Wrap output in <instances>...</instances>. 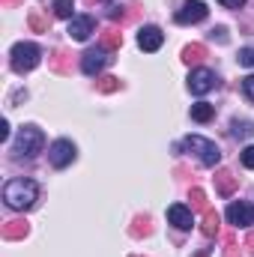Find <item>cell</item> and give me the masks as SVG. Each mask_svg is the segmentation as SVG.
Segmentation results:
<instances>
[{"mask_svg":"<svg viewBox=\"0 0 254 257\" xmlns=\"http://www.w3.org/2000/svg\"><path fill=\"white\" fill-rule=\"evenodd\" d=\"M218 3H221V6H227V9H239L245 0H218Z\"/></svg>","mask_w":254,"mask_h":257,"instance_id":"ffe728a7","label":"cell"},{"mask_svg":"<svg viewBox=\"0 0 254 257\" xmlns=\"http://www.w3.org/2000/svg\"><path fill=\"white\" fill-rule=\"evenodd\" d=\"M162 42H165V33L159 30V27H141L138 30V48L141 51H159L162 48Z\"/></svg>","mask_w":254,"mask_h":257,"instance_id":"7c38bea8","label":"cell"},{"mask_svg":"<svg viewBox=\"0 0 254 257\" xmlns=\"http://www.w3.org/2000/svg\"><path fill=\"white\" fill-rule=\"evenodd\" d=\"M36 197H39V186L33 180L18 177V180H9L3 186V200L9 209H30L36 203Z\"/></svg>","mask_w":254,"mask_h":257,"instance_id":"6da1fadb","label":"cell"},{"mask_svg":"<svg viewBox=\"0 0 254 257\" xmlns=\"http://www.w3.org/2000/svg\"><path fill=\"white\" fill-rule=\"evenodd\" d=\"M233 135L236 138H248L251 135V123L248 120H233Z\"/></svg>","mask_w":254,"mask_h":257,"instance_id":"9a60e30c","label":"cell"},{"mask_svg":"<svg viewBox=\"0 0 254 257\" xmlns=\"http://www.w3.org/2000/svg\"><path fill=\"white\" fill-rule=\"evenodd\" d=\"M227 221L233 227H248V224H254V206L245 203V200H233L227 206Z\"/></svg>","mask_w":254,"mask_h":257,"instance_id":"52a82bcc","label":"cell"},{"mask_svg":"<svg viewBox=\"0 0 254 257\" xmlns=\"http://www.w3.org/2000/svg\"><path fill=\"white\" fill-rule=\"evenodd\" d=\"M215 117V108L209 105V102H197V105H191V120L194 123H209Z\"/></svg>","mask_w":254,"mask_h":257,"instance_id":"4fadbf2b","label":"cell"},{"mask_svg":"<svg viewBox=\"0 0 254 257\" xmlns=\"http://www.w3.org/2000/svg\"><path fill=\"white\" fill-rule=\"evenodd\" d=\"M93 33H96V21H93L90 15H75V18L69 21V36H72L75 42H87Z\"/></svg>","mask_w":254,"mask_h":257,"instance_id":"ba28073f","label":"cell"},{"mask_svg":"<svg viewBox=\"0 0 254 257\" xmlns=\"http://www.w3.org/2000/svg\"><path fill=\"white\" fill-rule=\"evenodd\" d=\"M6 138H9V123L3 120V123H0V141H6Z\"/></svg>","mask_w":254,"mask_h":257,"instance_id":"44dd1931","label":"cell"},{"mask_svg":"<svg viewBox=\"0 0 254 257\" xmlns=\"http://www.w3.org/2000/svg\"><path fill=\"white\" fill-rule=\"evenodd\" d=\"M75 156H78V150H75V144L66 141V138L54 141V144L48 147V162H51L54 168H66V165H72Z\"/></svg>","mask_w":254,"mask_h":257,"instance_id":"5b68a950","label":"cell"},{"mask_svg":"<svg viewBox=\"0 0 254 257\" xmlns=\"http://www.w3.org/2000/svg\"><path fill=\"white\" fill-rule=\"evenodd\" d=\"M242 93L248 96L254 102V75H248V78H242Z\"/></svg>","mask_w":254,"mask_h":257,"instance_id":"d6986e66","label":"cell"},{"mask_svg":"<svg viewBox=\"0 0 254 257\" xmlns=\"http://www.w3.org/2000/svg\"><path fill=\"white\" fill-rule=\"evenodd\" d=\"M105 66H108V51H105V48H90V51L81 57L84 75H99Z\"/></svg>","mask_w":254,"mask_h":257,"instance_id":"8fae6325","label":"cell"},{"mask_svg":"<svg viewBox=\"0 0 254 257\" xmlns=\"http://www.w3.org/2000/svg\"><path fill=\"white\" fill-rule=\"evenodd\" d=\"M186 147H189L191 153H197V159H200L206 168H215V165L221 162V150H218L212 141L200 138V135H189V138H186Z\"/></svg>","mask_w":254,"mask_h":257,"instance_id":"277c9868","label":"cell"},{"mask_svg":"<svg viewBox=\"0 0 254 257\" xmlns=\"http://www.w3.org/2000/svg\"><path fill=\"white\" fill-rule=\"evenodd\" d=\"M51 9H54V15H57V18H69V21L75 18V15H72V12H75V0H54V6H51Z\"/></svg>","mask_w":254,"mask_h":257,"instance_id":"5bb4252c","label":"cell"},{"mask_svg":"<svg viewBox=\"0 0 254 257\" xmlns=\"http://www.w3.org/2000/svg\"><path fill=\"white\" fill-rule=\"evenodd\" d=\"M242 165H245L248 171H254V147H245V150H242Z\"/></svg>","mask_w":254,"mask_h":257,"instance_id":"ac0fdd59","label":"cell"},{"mask_svg":"<svg viewBox=\"0 0 254 257\" xmlns=\"http://www.w3.org/2000/svg\"><path fill=\"white\" fill-rule=\"evenodd\" d=\"M203 230H206V236H212V233L218 230V215H215V212H206V227H203Z\"/></svg>","mask_w":254,"mask_h":257,"instance_id":"e0dca14e","label":"cell"},{"mask_svg":"<svg viewBox=\"0 0 254 257\" xmlns=\"http://www.w3.org/2000/svg\"><path fill=\"white\" fill-rule=\"evenodd\" d=\"M236 60H239V66H248V69H251L254 66V48H242Z\"/></svg>","mask_w":254,"mask_h":257,"instance_id":"2e32d148","label":"cell"},{"mask_svg":"<svg viewBox=\"0 0 254 257\" xmlns=\"http://www.w3.org/2000/svg\"><path fill=\"white\" fill-rule=\"evenodd\" d=\"M212 87H215V75L209 69H194L189 75V90L194 96H206Z\"/></svg>","mask_w":254,"mask_h":257,"instance_id":"9c48e42d","label":"cell"},{"mask_svg":"<svg viewBox=\"0 0 254 257\" xmlns=\"http://www.w3.org/2000/svg\"><path fill=\"white\" fill-rule=\"evenodd\" d=\"M9 57H12V69H15L18 75H24V72H30V69L39 66L42 51H39V45H33V42H15L12 51H9Z\"/></svg>","mask_w":254,"mask_h":257,"instance_id":"3957f363","label":"cell"},{"mask_svg":"<svg viewBox=\"0 0 254 257\" xmlns=\"http://www.w3.org/2000/svg\"><path fill=\"white\" fill-rule=\"evenodd\" d=\"M42 147H45V135L36 126H24L18 132L15 144H12V153H15L18 159H33L36 153H42Z\"/></svg>","mask_w":254,"mask_h":257,"instance_id":"7a4b0ae2","label":"cell"},{"mask_svg":"<svg viewBox=\"0 0 254 257\" xmlns=\"http://www.w3.org/2000/svg\"><path fill=\"white\" fill-rule=\"evenodd\" d=\"M206 15H209V9H206L203 0H186L183 9H177L174 21H177V24H197V21H203Z\"/></svg>","mask_w":254,"mask_h":257,"instance_id":"8992f818","label":"cell"},{"mask_svg":"<svg viewBox=\"0 0 254 257\" xmlns=\"http://www.w3.org/2000/svg\"><path fill=\"white\" fill-rule=\"evenodd\" d=\"M168 221H171L177 230H191L194 212H191L186 203H171V206H168Z\"/></svg>","mask_w":254,"mask_h":257,"instance_id":"30bf717a","label":"cell"}]
</instances>
